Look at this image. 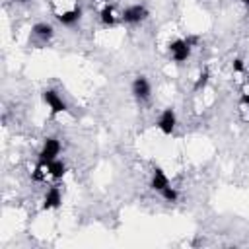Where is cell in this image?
<instances>
[{
	"mask_svg": "<svg viewBox=\"0 0 249 249\" xmlns=\"http://www.w3.org/2000/svg\"><path fill=\"white\" fill-rule=\"evenodd\" d=\"M60 154V142L56 140V138H47L45 140V144H43V148H41V152H39V160H37V167H47L53 160H56V156Z\"/></svg>",
	"mask_w": 249,
	"mask_h": 249,
	"instance_id": "1",
	"label": "cell"
},
{
	"mask_svg": "<svg viewBox=\"0 0 249 249\" xmlns=\"http://www.w3.org/2000/svg\"><path fill=\"white\" fill-rule=\"evenodd\" d=\"M148 16H150V14H148L146 6H142V4H134V6H128V8L123 10L121 19H123L124 23H140V21H144Z\"/></svg>",
	"mask_w": 249,
	"mask_h": 249,
	"instance_id": "2",
	"label": "cell"
},
{
	"mask_svg": "<svg viewBox=\"0 0 249 249\" xmlns=\"http://www.w3.org/2000/svg\"><path fill=\"white\" fill-rule=\"evenodd\" d=\"M43 101L49 105L51 115H58V113H64L66 111V103L62 101V97L54 89H45L43 91Z\"/></svg>",
	"mask_w": 249,
	"mask_h": 249,
	"instance_id": "3",
	"label": "cell"
},
{
	"mask_svg": "<svg viewBox=\"0 0 249 249\" xmlns=\"http://www.w3.org/2000/svg\"><path fill=\"white\" fill-rule=\"evenodd\" d=\"M169 53H171V56H173L175 62H183L191 54V45L185 39H175V41L169 43Z\"/></svg>",
	"mask_w": 249,
	"mask_h": 249,
	"instance_id": "4",
	"label": "cell"
},
{
	"mask_svg": "<svg viewBox=\"0 0 249 249\" xmlns=\"http://www.w3.org/2000/svg\"><path fill=\"white\" fill-rule=\"evenodd\" d=\"M175 123H177L175 111H173L171 107H167V109L161 111V115H160V119H158V128H160L163 134H171V132L175 130Z\"/></svg>",
	"mask_w": 249,
	"mask_h": 249,
	"instance_id": "5",
	"label": "cell"
},
{
	"mask_svg": "<svg viewBox=\"0 0 249 249\" xmlns=\"http://www.w3.org/2000/svg\"><path fill=\"white\" fill-rule=\"evenodd\" d=\"M132 93L136 99H148L150 93H152V88H150V82L144 78V76H136L134 82H132Z\"/></svg>",
	"mask_w": 249,
	"mask_h": 249,
	"instance_id": "6",
	"label": "cell"
},
{
	"mask_svg": "<svg viewBox=\"0 0 249 249\" xmlns=\"http://www.w3.org/2000/svg\"><path fill=\"white\" fill-rule=\"evenodd\" d=\"M62 202V196H60V189L58 187H51L43 198V210H53V208H58Z\"/></svg>",
	"mask_w": 249,
	"mask_h": 249,
	"instance_id": "7",
	"label": "cell"
},
{
	"mask_svg": "<svg viewBox=\"0 0 249 249\" xmlns=\"http://www.w3.org/2000/svg\"><path fill=\"white\" fill-rule=\"evenodd\" d=\"M167 185H169V179H167V175L163 173V169H161V167H154V173H152V181H150V187H152L154 191L161 193V191H163Z\"/></svg>",
	"mask_w": 249,
	"mask_h": 249,
	"instance_id": "8",
	"label": "cell"
},
{
	"mask_svg": "<svg viewBox=\"0 0 249 249\" xmlns=\"http://www.w3.org/2000/svg\"><path fill=\"white\" fill-rule=\"evenodd\" d=\"M80 16H82V10H80V8H74V10H70V12L58 14L56 18H58V21H60L62 25H74V23L80 19Z\"/></svg>",
	"mask_w": 249,
	"mask_h": 249,
	"instance_id": "9",
	"label": "cell"
},
{
	"mask_svg": "<svg viewBox=\"0 0 249 249\" xmlns=\"http://www.w3.org/2000/svg\"><path fill=\"white\" fill-rule=\"evenodd\" d=\"M33 35L43 39V41H47V39H51L54 35V29H53L51 23H35L33 25Z\"/></svg>",
	"mask_w": 249,
	"mask_h": 249,
	"instance_id": "10",
	"label": "cell"
},
{
	"mask_svg": "<svg viewBox=\"0 0 249 249\" xmlns=\"http://www.w3.org/2000/svg\"><path fill=\"white\" fill-rule=\"evenodd\" d=\"M47 171L53 179H62L64 173H66V165L60 161V160H53L49 165H47Z\"/></svg>",
	"mask_w": 249,
	"mask_h": 249,
	"instance_id": "11",
	"label": "cell"
},
{
	"mask_svg": "<svg viewBox=\"0 0 249 249\" xmlns=\"http://www.w3.org/2000/svg\"><path fill=\"white\" fill-rule=\"evenodd\" d=\"M99 16H101L103 25H115V23H117V19H115V16H113V6H105Z\"/></svg>",
	"mask_w": 249,
	"mask_h": 249,
	"instance_id": "12",
	"label": "cell"
},
{
	"mask_svg": "<svg viewBox=\"0 0 249 249\" xmlns=\"http://www.w3.org/2000/svg\"><path fill=\"white\" fill-rule=\"evenodd\" d=\"M161 196H163V198H165L167 202H175L179 195H177V191H175L173 187H169V185H167V187H165V189L161 191Z\"/></svg>",
	"mask_w": 249,
	"mask_h": 249,
	"instance_id": "13",
	"label": "cell"
},
{
	"mask_svg": "<svg viewBox=\"0 0 249 249\" xmlns=\"http://www.w3.org/2000/svg\"><path fill=\"white\" fill-rule=\"evenodd\" d=\"M208 78H210V74H208V70H204V72H200V76H198V80L195 82V89L198 91V89H202L206 84H208Z\"/></svg>",
	"mask_w": 249,
	"mask_h": 249,
	"instance_id": "14",
	"label": "cell"
},
{
	"mask_svg": "<svg viewBox=\"0 0 249 249\" xmlns=\"http://www.w3.org/2000/svg\"><path fill=\"white\" fill-rule=\"evenodd\" d=\"M233 70H235V72H243V70H245L241 58H233Z\"/></svg>",
	"mask_w": 249,
	"mask_h": 249,
	"instance_id": "15",
	"label": "cell"
},
{
	"mask_svg": "<svg viewBox=\"0 0 249 249\" xmlns=\"http://www.w3.org/2000/svg\"><path fill=\"white\" fill-rule=\"evenodd\" d=\"M241 103H243V105H249V93H243V97H241Z\"/></svg>",
	"mask_w": 249,
	"mask_h": 249,
	"instance_id": "16",
	"label": "cell"
},
{
	"mask_svg": "<svg viewBox=\"0 0 249 249\" xmlns=\"http://www.w3.org/2000/svg\"><path fill=\"white\" fill-rule=\"evenodd\" d=\"M241 2H243V4H247V6H249V0H241Z\"/></svg>",
	"mask_w": 249,
	"mask_h": 249,
	"instance_id": "17",
	"label": "cell"
},
{
	"mask_svg": "<svg viewBox=\"0 0 249 249\" xmlns=\"http://www.w3.org/2000/svg\"><path fill=\"white\" fill-rule=\"evenodd\" d=\"M19 2H27V0H19Z\"/></svg>",
	"mask_w": 249,
	"mask_h": 249,
	"instance_id": "18",
	"label": "cell"
}]
</instances>
